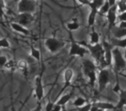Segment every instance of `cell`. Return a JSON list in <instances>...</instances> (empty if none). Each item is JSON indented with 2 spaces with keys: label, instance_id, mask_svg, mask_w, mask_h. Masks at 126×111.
<instances>
[{
  "label": "cell",
  "instance_id": "cell-38",
  "mask_svg": "<svg viewBox=\"0 0 126 111\" xmlns=\"http://www.w3.org/2000/svg\"><path fill=\"white\" fill-rule=\"evenodd\" d=\"M117 27H119V28H126V21H120Z\"/></svg>",
  "mask_w": 126,
  "mask_h": 111
},
{
  "label": "cell",
  "instance_id": "cell-22",
  "mask_svg": "<svg viewBox=\"0 0 126 111\" xmlns=\"http://www.w3.org/2000/svg\"><path fill=\"white\" fill-rule=\"evenodd\" d=\"M110 5L109 4L108 1H105V3L103 4V6H102L101 8H100L99 10H98V14L100 15H107V13L109 12V11L110 10Z\"/></svg>",
  "mask_w": 126,
  "mask_h": 111
},
{
  "label": "cell",
  "instance_id": "cell-41",
  "mask_svg": "<svg viewBox=\"0 0 126 111\" xmlns=\"http://www.w3.org/2000/svg\"><path fill=\"white\" fill-rule=\"evenodd\" d=\"M61 111H68V110H67V109H65V108L63 107V108H62V109H61Z\"/></svg>",
  "mask_w": 126,
  "mask_h": 111
},
{
  "label": "cell",
  "instance_id": "cell-20",
  "mask_svg": "<svg viewBox=\"0 0 126 111\" xmlns=\"http://www.w3.org/2000/svg\"><path fill=\"white\" fill-rule=\"evenodd\" d=\"M100 42V37L98 33L95 30H93L90 34V44L92 45H95V44H99Z\"/></svg>",
  "mask_w": 126,
  "mask_h": 111
},
{
  "label": "cell",
  "instance_id": "cell-21",
  "mask_svg": "<svg viewBox=\"0 0 126 111\" xmlns=\"http://www.w3.org/2000/svg\"><path fill=\"white\" fill-rule=\"evenodd\" d=\"M105 1L106 0H92L91 4H90V8L91 9L99 10L103 6V4L105 3Z\"/></svg>",
  "mask_w": 126,
  "mask_h": 111
},
{
  "label": "cell",
  "instance_id": "cell-1",
  "mask_svg": "<svg viewBox=\"0 0 126 111\" xmlns=\"http://www.w3.org/2000/svg\"><path fill=\"white\" fill-rule=\"evenodd\" d=\"M88 47H89V51L91 53L92 57L95 59V61L101 64H103L104 63L105 65L107 66L105 61V48H104L103 44L100 43L98 44H95V45L90 44Z\"/></svg>",
  "mask_w": 126,
  "mask_h": 111
},
{
  "label": "cell",
  "instance_id": "cell-42",
  "mask_svg": "<svg viewBox=\"0 0 126 111\" xmlns=\"http://www.w3.org/2000/svg\"><path fill=\"white\" fill-rule=\"evenodd\" d=\"M124 57H125V59H126V49H125V50H124Z\"/></svg>",
  "mask_w": 126,
  "mask_h": 111
},
{
  "label": "cell",
  "instance_id": "cell-4",
  "mask_svg": "<svg viewBox=\"0 0 126 111\" xmlns=\"http://www.w3.org/2000/svg\"><path fill=\"white\" fill-rule=\"evenodd\" d=\"M45 46L51 53H56L66 46L65 41H61L55 37H48L45 41Z\"/></svg>",
  "mask_w": 126,
  "mask_h": 111
},
{
  "label": "cell",
  "instance_id": "cell-25",
  "mask_svg": "<svg viewBox=\"0 0 126 111\" xmlns=\"http://www.w3.org/2000/svg\"><path fill=\"white\" fill-rule=\"evenodd\" d=\"M30 56H31L34 59L38 61V62L41 60V52H40V50H38L37 49L32 48L31 50H30Z\"/></svg>",
  "mask_w": 126,
  "mask_h": 111
},
{
  "label": "cell",
  "instance_id": "cell-29",
  "mask_svg": "<svg viewBox=\"0 0 126 111\" xmlns=\"http://www.w3.org/2000/svg\"><path fill=\"white\" fill-rule=\"evenodd\" d=\"M16 66H17V68H19L20 69H25L27 67H28V64H27L26 61H24V60H20L19 62L17 63Z\"/></svg>",
  "mask_w": 126,
  "mask_h": 111
},
{
  "label": "cell",
  "instance_id": "cell-34",
  "mask_svg": "<svg viewBox=\"0 0 126 111\" xmlns=\"http://www.w3.org/2000/svg\"><path fill=\"white\" fill-rule=\"evenodd\" d=\"M77 1L80 4H83V5H88V6H90L91 2H92V0H77Z\"/></svg>",
  "mask_w": 126,
  "mask_h": 111
},
{
  "label": "cell",
  "instance_id": "cell-17",
  "mask_svg": "<svg viewBox=\"0 0 126 111\" xmlns=\"http://www.w3.org/2000/svg\"><path fill=\"white\" fill-rule=\"evenodd\" d=\"M126 107V90H121L119 94V102L117 105V109H123Z\"/></svg>",
  "mask_w": 126,
  "mask_h": 111
},
{
  "label": "cell",
  "instance_id": "cell-12",
  "mask_svg": "<svg viewBox=\"0 0 126 111\" xmlns=\"http://www.w3.org/2000/svg\"><path fill=\"white\" fill-rule=\"evenodd\" d=\"M64 82H65V85L63 87L62 91H64V89L67 88V87L70 85L71 82L73 80V77H74V70L72 69H67L65 71H64Z\"/></svg>",
  "mask_w": 126,
  "mask_h": 111
},
{
  "label": "cell",
  "instance_id": "cell-3",
  "mask_svg": "<svg viewBox=\"0 0 126 111\" xmlns=\"http://www.w3.org/2000/svg\"><path fill=\"white\" fill-rule=\"evenodd\" d=\"M36 9V0H20L17 4V11L22 13L33 14Z\"/></svg>",
  "mask_w": 126,
  "mask_h": 111
},
{
  "label": "cell",
  "instance_id": "cell-14",
  "mask_svg": "<svg viewBox=\"0 0 126 111\" xmlns=\"http://www.w3.org/2000/svg\"><path fill=\"white\" fill-rule=\"evenodd\" d=\"M95 104L97 105V107L98 109H102V110H112V109H117V106H115L114 104L110 103V102H95Z\"/></svg>",
  "mask_w": 126,
  "mask_h": 111
},
{
  "label": "cell",
  "instance_id": "cell-7",
  "mask_svg": "<svg viewBox=\"0 0 126 111\" xmlns=\"http://www.w3.org/2000/svg\"><path fill=\"white\" fill-rule=\"evenodd\" d=\"M103 46L105 48V61L107 66H110L113 64V49L114 46L111 43H107L105 41L103 42Z\"/></svg>",
  "mask_w": 126,
  "mask_h": 111
},
{
  "label": "cell",
  "instance_id": "cell-35",
  "mask_svg": "<svg viewBox=\"0 0 126 111\" xmlns=\"http://www.w3.org/2000/svg\"><path fill=\"white\" fill-rule=\"evenodd\" d=\"M62 106L59 105V104H54V109H53L52 111H61V109H62Z\"/></svg>",
  "mask_w": 126,
  "mask_h": 111
},
{
  "label": "cell",
  "instance_id": "cell-31",
  "mask_svg": "<svg viewBox=\"0 0 126 111\" xmlns=\"http://www.w3.org/2000/svg\"><path fill=\"white\" fill-rule=\"evenodd\" d=\"M92 106H93L92 103H86L84 106L79 108V111H90L91 110Z\"/></svg>",
  "mask_w": 126,
  "mask_h": 111
},
{
  "label": "cell",
  "instance_id": "cell-37",
  "mask_svg": "<svg viewBox=\"0 0 126 111\" xmlns=\"http://www.w3.org/2000/svg\"><path fill=\"white\" fill-rule=\"evenodd\" d=\"M14 63H13V61H8L7 64L5 65V67L7 68V69H11L12 67H14Z\"/></svg>",
  "mask_w": 126,
  "mask_h": 111
},
{
  "label": "cell",
  "instance_id": "cell-32",
  "mask_svg": "<svg viewBox=\"0 0 126 111\" xmlns=\"http://www.w3.org/2000/svg\"><path fill=\"white\" fill-rule=\"evenodd\" d=\"M54 104H55V103H54V102H47V105H46V107H45V111H52L53 109H54Z\"/></svg>",
  "mask_w": 126,
  "mask_h": 111
},
{
  "label": "cell",
  "instance_id": "cell-19",
  "mask_svg": "<svg viewBox=\"0 0 126 111\" xmlns=\"http://www.w3.org/2000/svg\"><path fill=\"white\" fill-rule=\"evenodd\" d=\"M71 96H72L71 94H65V95H62L59 99H58V101L55 102V103L59 104V105L62 106V107H64V106H65L66 104L70 101Z\"/></svg>",
  "mask_w": 126,
  "mask_h": 111
},
{
  "label": "cell",
  "instance_id": "cell-8",
  "mask_svg": "<svg viewBox=\"0 0 126 111\" xmlns=\"http://www.w3.org/2000/svg\"><path fill=\"white\" fill-rule=\"evenodd\" d=\"M117 13H118V11H117V6L115 5L113 7L110 8V10L109 11V12L107 13L106 18H107V21H108V25H109V30L113 28V26L115 25L116 21L117 19Z\"/></svg>",
  "mask_w": 126,
  "mask_h": 111
},
{
  "label": "cell",
  "instance_id": "cell-30",
  "mask_svg": "<svg viewBox=\"0 0 126 111\" xmlns=\"http://www.w3.org/2000/svg\"><path fill=\"white\" fill-rule=\"evenodd\" d=\"M8 63V59L7 57H5V56H1V57H0V66H1V68H4L5 67V65L7 64Z\"/></svg>",
  "mask_w": 126,
  "mask_h": 111
},
{
  "label": "cell",
  "instance_id": "cell-5",
  "mask_svg": "<svg viewBox=\"0 0 126 111\" xmlns=\"http://www.w3.org/2000/svg\"><path fill=\"white\" fill-rule=\"evenodd\" d=\"M110 71L108 69L103 68L99 70L98 74V90L100 92H102L106 86L108 85V83L110 82Z\"/></svg>",
  "mask_w": 126,
  "mask_h": 111
},
{
  "label": "cell",
  "instance_id": "cell-26",
  "mask_svg": "<svg viewBox=\"0 0 126 111\" xmlns=\"http://www.w3.org/2000/svg\"><path fill=\"white\" fill-rule=\"evenodd\" d=\"M67 27L69 30L74 31V30H77L79 28V24L77 22V20H76V21H73V22H71V23H68L67 24Z\"/></svg>",
  "mask_w": 126,
  "mask_h": 111
},
{
  "label": "cell",
  "instance_id": "cell-15",
  "mask_svg": "<svg viewBox=\"0 0 126 111\" xmlns=\"http://www.w3.org/2000/svg\"><path fill=\"white\" fill-rule=\"evenodd\" d=\"M98 14V10L97 9H91L90 13L88 15L87 18V23L89 26H93L96 22V18H97V15Z\"/></svg>",
  "mask_w": 126,
  "mask_h": 111
},
{
  "label": "cell",
  "instance_id": "cell-6",
  "mask_svg": "<svg viewBox=\"0 0 126 111\" xmlns=\"http://www.w3.org/2000/svg\"><path fill=\"white\" fill-rule=\"evenodd\" d=\"M86 47L82 46L79 43H76L73 41L71 43L70 46V50H69V56L71 57H84L86 55Z\"/></svg>",
  "mask_w": 126,
  "mask_h": 111
},
{
  "label": "cell",
  "instance_id": "cell-16",
  "mask_svg": "<svg viewBox=\"0 0 126 111\" xmlns=\"http://www.w3.org/2000/svg\"><path fill=\"white\" fill-rule=\"evenodd\" d=\"M112 33L114 35V37L117 39H122L126 37V28H119L116 27L112 30Z\"/></svg>",
  "mask_w": 126,
  "mask_h": 111
},
{
  "label": "cell",
  "instance_id": "cell-28",
  "mask_svg": "<svg viewBox=\"0 0 126 111\" xmlns=\"http://www.w3.org/2000/svg\"><path fill=\"white\" fill-rule=\"evenodd\" d=\"M117 11H118V14L119 13H122V12L126 11V4H124V3L117 1Z\"/></svg>",
  "mask_w": 126,
  "mask_h": 111
},
{
  "label": "cell",
  "instance_id": "cell-24",
  "mask_svg": "<svg viewBox=\"0 0 126 111\" xmlns=\"http://www.w3.org/2000/svg\"><path fill=\"white\" fill-rule=\"evenodd\" d=\"M86 103V99L83 98V97H77V98L74 101V102H73L74 106H75V107H77V108L82 107V106H84Z\"/></svg>",
  "mask_w": 126,
  "mask_h": 111
},
{
  "label": "cell",
  "instance_id": "cell-36",
  "mask_svg": "<svg viewBox=\"0 0 126 111\" xmlns=\"http://www.w3.org/2000/svg\"><path fill=\"white\" fill-rule=\"evenodd\" d=\"M107 1H108L110 7H113V6L117 5V0H107Z\"/></svg>",
  "mask_w": 126,
  "mask_h": 111
},
{
  "label": "cell",
  "instance_id": "cell-27",
  "mask_svg": "<svg viewBox=\"0 0 126 111\" xmlns=\"http://www.w3.org/2000/svg\"><path fill=\"white\" fill-rule=\"evenodd\" d=\"M0 46L3 49H9L11 47V44L7 38H2L0 40Z\"/></svg>",
  "mask_w": 126,
  "mask_h": 111
},
{
  "label": "cell",
  "instance_id": "cell-2",
  "mask_svg": "<svg viewBox=\"0 0 126 111\" xmlns=\"http://www.w3.org/2000/svg\"><path fill=\"white\" fill-rule=\"evenodd\" d=\"M113 68L116 71L123 70L126 68V59L117 47L113 49Z\"/></svg>",
  "mask_w": 126,
  "mask_h": 111
},
{
  "label": "cell",
  "instance_id": "cell-11",
  "mask_svg": "<svg viewBox=\"0 0 126 111\" xmlns=\"http://www.w3.org/2000/svg\"><path fill=\"white\" fill-rule=\"evenodd\" d=\"M34 19V17L32 14L30 13H22V14L19 15L18 17V21H19V23H21L22 25L27 27L28 25H30V23H32Z\"/></svg>",
  "mask_w": 126,
  "mask_h": 111
},
{
  "label": "cell",
  "instance_id": "cell-18",
  "mask_svg": "<svg viewBox=\"0 0 126 111\" xmlns=\"http://www.w3.org/2000/svg\"><path fill=\"white\" fill-rule=\"evenodd\" d=\"M111 43L113 44L114 47H117V48H122V49H126V37L122 39H112Z\"/></svg>",
  "mask_w": 126,
  "mask_h": 111
},
{
  "label": "cell",
  "instance_id": "cell-23",
  "mask_svg": "<svg viewBox=\"0 0 126 111\" xmlns=\"http://www.w3.org/2000/svg\"><path fill=\"white\" fill-rule=\"evenodd\" d=\"M86 76H87L88 80H89V83L91 84V86H94L95 85V83L97 81V74H96V71H93V72H90L89 74H87Z\"/></svg>",
  "mask_w": 126,
  "mask_h": 111
},
{
  "label": "cell",
  "instance_id": "cell-10",
  "mask_svg": "<svg viewBox=\"0 0 126 111\" xmlns=\"http://www.w3.org/2000/svg\"><path fill=\"white\" fill-rule=\"evenodd\" d=\"M82 68H83V72L84 75L86 76L87 74H89L90 72L93 71H96L97 66L95 64V63L93 61L90 60V59H85L82 63Z\"/></svg>",
  "mask_w": 126,
  "mask_h": 111
},
{
  "label": "cell",
  "instance_id": "cell-39",
  "mask_svg": "<svg viewBox=\"0 0 126 111\" xmlns=\"http://www.w3.org/2000/svg\"><path fill=\"white\" fill-rule=\"evenodd\" d=\"M98 109H98V107H97V105H96V104H93V106H92V108H91V110H90V111H98Z\"/></svg>",
  "mask_w": 126,
  "mask_h": 111
},
{
  "label": "cell",
  "instance_id": "cell-40",
  "mask_svg": "<svg viewBox=\"0 0 126 111\" xmlns=\"http://www.w3.org/2000/svg\"><path fill=\"white\" fill-rule=\"evenodd\" d=\"M1 3H2V8L3 9H4V8H5L4 7V0H1Z\"/></svg>",
  "mask_w": 126,
  "mask_h": 111
},
{
  "label": "cell",
  "instance_id": "cell-9",
  "mask_svg": "<svg viewBox=\"0 0 126 111\" xmlns=\"http://www.w3.org/2000/svg\"><path fill=\"white\" fill-rule=\"evenodd\" d=\"M35 95L39 102L42 101L44 96V88H43V84H42V77L40 76H37L36 79H35Z\"/></svg>",
  "mask_w": 126,
  "mask_h": 111
},
{
  "label": "cell",
  "instance_id": "cell-43",
  "mask_svg": "<svg viewBox=\"0 0 126 111\" xmlns=\"http://www.w3.org/2000/svg\"><path fill=\"white\" fill-rule=\"evenodd\" d=\"M98 111H104V110H102V109H98Z\"/></svg>",
  "mask_w": 126,
  "mask_h": 111
},
{
  "label": "cell",
  "instance_id": "cell-33",
  "mask_svg": "<svg viewBox=\"0 0 126 111\" xmlns=\"http://www.w3.org/2000/svg\"><path fill=\"white\" fill-rule=\"evenodd\" d=\"M117 19H118L119 21H126V11L119 13L118 16H117Z\"/></svg>",
  "mask_w": 126,
  "mask_h": 111
},
{
  "label": "cell",
  "instance_id": "cell-13",
  "mask_svg": "<svg viewBox=\"0 0 126 111\" xmlns=\"http://www.w3.org/2000/svg\"><path fill=\"white\" fill-rule=\"evenodd\" d=\"M11 27L13 30L18 32V33L23 34V35H24V36H28L29 34H30V31H29L28 29L19 23H11Z\"/></svg>",
  "mask_w": 126,
  "mask_h": 111
}]
</instances>
